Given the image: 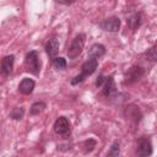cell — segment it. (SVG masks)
<instances>
[{
    "label": "cell",
    "instance_id": "cell-1",
    "mask_svg": "<svg viewBox=\"0 0 157 157\" xmlns=\"http://www.w3.org/2000/svg\"><path fill=\"white\" fill-rule=\"evenodd\" d=\"M97 67H98V60L94 59V58H90L88 60H86L82 64V66H81V74L77 75V76H75L71 80V85L75 86V85L81 83L86 77H88L90 75H92L96 71Z\"/></svg>",
    "mask_w": 157,
    "mask_h": 157
},
{
    "label": "cell",
    "instance_id": "cell-2",
    "mask_svg": "<svg viewBox=\"0 0 157 157\" xmlns=\"http://www.w3.org/2000/svg\"><path fill=\"white\" fill-rule=\"evenodd\" d=\"M25 65H26V70L27 71H29L33 75H38L40 72V59H39V54L36 50L29 52L26 55Z\"/></svg>",
    "mask_w": 157,
    "mask_h": 157
},
{
    "label": "cell",
    "instance_id": "cell-3",
    "mask_svg": "<svg viewBox=\"0 0 157 157\" xmlns=\"http://www.w3.org/2000/svg\"><path fill=\"white\" fill-rule=\"evenodd\" d=\"M85 39H86V36L83 33L77 34L74 38L72 43L70 44V47L67 49V56H69V59H76L82 53V49L85 47Z\"/></svg>",
    "mask_w": 157,
    "mask_h": 157
},
{
    "label": "cell",
    "instance_id": "cell-4",
    "mask_svg": "<svg viewBox=\"0 0 157 157\" xmlns=\"http://www.w3.org/2000/svg\"><path fill=\"white\" fill-rule=\"evenodd\" d=\"M145 75V69L140 65H134L131 66L126 74H125V85H131V83H135L137 82L142 76Z\"/></svg>",
    "mask_w": 157,
    "mask_h": 157
},
{
    "label": "cell",
    "instance_id": "cell-5",
    "mask_svg": "<svg viewBox=\"0 0 157 157\" xmlns=\"http://www.w3.org/2000/svg\"><path fill=\"white\" fill-rule=\"evenodd\" d=\"M136 153L141 157H147L152 155V144L147 136H141L137 140V151Z\"/></svg>",
    "mask_w": 157,
    "mask_h": 157
},
{
    "label": "cell",
    "instance_id": "cell-6",
    "mask_svg": "<svg viewBox=\"0 0 157 157\" xmlns=\"http://www.w3.org/2000/svg\"><path fill=\"white\" fill-rule=\"evenodd\" d=\"M53 128H54L55 134L61 135V136H66V135H69L70 131H71L70 121H69L67 118H65V117H59V118L55 120Z\"/></svg>",
    "mask_w": 157,
    "mask_h": 157
},
{
    "label": "cell",
    "instance_id": "cell-7",
    "mask_svg": "<svg viewBox=\"0 0 157 157\" xmlns=\"http://www.w3.org/2000/svg\"><path fill=\"white\" fill-rule=\"evenodd\" d=\"M99 27L105 32H118L120 28V20L115 16L108 17L99 23Z\"/></svg>",
    "mask_w": 157,
    "mask_h": 157
},
{
    "label": "cell",
    "instance_id": "cell-8",
    "mask_svg": "<svg viewBox=\"0 0 157 157\" xmlns=\"http://www.w3.org/2000/svg\"><path fill=\"white\" fill-rule=\"evenodd\" d=\"M101 88H102V93L107 98H113L117 96V86L112 76H105V80Z\"/></svg>",
    "mask_w": 157,
    "mask_h": 157
},
{
    "label": "cell",
    "instance_id": "cell-9",
    "mask_svg": "<svg viewBox=\"0 0 157 157\" xmlns=\"http://www.w3.org/2000/svg\"><path fill=\"white\" fill-rule=\"evenodd\" d=\"M124 114H125V118L128 120H131L134 121L135 124H137L141 118H142V114H141V110L139 109V107H136L135 104H129L125 110H124Z\"/></svg>",
    "mask_w": 157,
    "mask_h": 157
},
{
    "label": "cell",
    "instance_id": "cell-10",
    "mask_svg": "<svg viewBox=\"0 0 157 157\" xmlns=\"http://www.w3.org/2000/svg\"><path fill=\"white\" fill-rule=\"evenodd\" d=\"M13 63H15V56L13 55H7L1 60V63H0V72H1L2 76H9L12 72Z\"/></svg>",
    "mask_w": 157,
    "mask_h": 157
},
{
    "label": "cell",
    "instance_id": "cell-11",
    "mask_svg": "<svg viewBox=\"0 0 157 157\" xmlns=\"http://www.w3.org/2000/svg\"><path fill=\"white\" fill-rule=\"evenodd\" d=\"M59 47H60L59 39L55 38V37H53V38H50V39L47 42L44 49H45V53L53 59L54 56H56V54H58V52H59Z\"/></svg>",
    "mask_w": 157,
    "mask_h": 157
},
{
    "label": "cell",
    "instance_id": "cell-12",
    "mask_svg": "<svg viewBox=\"0 0 157 157\" xmlns=\"http://www.w3.org/2000/svg\"><path fill=\"white\" fill-rule=\"evenodd\" d=\"M34 86H36V82H34L32 78L26 77V78H23V80L20 82V85H18V91H20V93H22V94H31V93L33 92V90H34Z\"/></svg>",
    "mask_w": 157,
    "mask_h": 157
},
{
    "label": "cell",
    "instance_id": "cell-13",
    "mask_svg": "<svg viewBox=\"0 0 157 157\" xmlns=\"http://www.w3.org/2000/svg\"><path fill=\"white\" fill-rule=\"evenodd\" d=\"M126 23H128V26H129V28L131 31H136L141 26V23H142V16H141V13L140 12H136V13L131 15L126 20Z\"/></svg>",
    "mask_w": 157,
    "mask_h": 157
},
{
    "label": "cell",
    "instance_id": "cell-14",
    "mask_svg": "<svg viewBox=\"0 0 157 157\" xmlns=\"http://www.w3.org/2000/svg\"><path fill=\"white\" fill-rule=\"evenodd\" d=\"M104 54H105V47L103 44H99V43L93 44L88 50V56L94 58V59H98V58L103 56Z\"/></svg>",
    "mask_w": 157,
    "mask_h": 157
},
{
    "label": "cell",
    "instance_id": "cell-15",
    "mask_svg": "<svg viewBox=\"0 0 157 157\" xmlns=\"http://www.w3.org/2000/svg\"><path fill=\"white\" fill-rule=\"evenodd\" d=\"M45 108H47V104L44 102H36L32 104V107L29 109V114L31 115H38L42 112H44Z\"/></svg>",
    "mask_w": 157,
    "mask_h": 157
},
{
    "label": "cell",
    "instance_id": "cell-16",
    "mask_svg": "<svg viewBox=\"0 0 157 157\" xmlns=\"http://www.w3.org/2000/svg\"><path fill=\"white\" fill-rule=\"evenodd\" d=\"M23 114H25V109L22 107H17V108H13L12 112L10 113V118L13 119V120H21L23 118Z\"/></svg>",
    "mask_w": 157,
    "mask_h": 157
},
{
    "label": "cell",
    "instance_id": "cell-17",
    "mask_svg": "<svg viewBox=\"0 0 157 157\" xmlns=\"http://www.w3.org/2000/svg\"><path fill=\"white\" fill-rule=\"evenodd\" d=\"M53 65L58 70H64L66 67V60L64 58H60V56H54L53 58Z\"/></svg>",
    "mask_w": 157,
    "mask_h": 157
},
{
    "label": "cell",
    "instance_id": "cell-18",
    "mask_svg": "<svg viewBox=\"0 0 157 157\" xmlns=\"http://www.w3.org/2000/svg\"><path fill=\"white\" fill-rule=\"evenodd\" d=\"M96 140H93V139H88V140H86L85 142H83V147H85V153H88V152H92L93 151V148L96 147Z\"/></svg>",
    "mask_w": 157,
    "mask_h": 157
},
{
    "label": "cell",
    "instance_id": "cell-19",
    "mask_svg": "<svg viewBox=\"0 0 157 157\" xmlns=\"http://www.w3.org/2000/svg\"><path fill=\"white\" fill-rule=\"evenodd\" d=\"M145 56L150 60V61H156L157 60V54H156V45H152L150 49H147V52L145 53Z\"/></svg>",
    "mask_w": 157,
    "mask_h": 157
},
{
    "label": "cell",
    "instance_id": "cell-20",
    "mask_svg": "<svg viewBox=\"0 0 157 157\" xmlns=\"http://www.w3.org/2000/svg\"><path fill=\"white\" fill-rule=\"evenodd\" d=\"M119 153H120L119 142H118V141H114V142H113V145L110 146V150L108 151V156H113V157H117Z\"/></svg>",
    "mask_w": 157,
    "mask_h": 157
},
{
    "label": "cell",
    "instance_id": "cell-21",
    "mask_svg": "<svg viewBox=\"0 0 157 157\" xmlns=\"http://www.w3.org/2000/svg\"><path fill=\"white\" fill-rule=\"evenodd\" d=\"M56 2H59V4H61V5H71L75 0H55Z\"/></svg>",
    "mask_w": 157,
    "mask_h": 157
}]
</instances>
